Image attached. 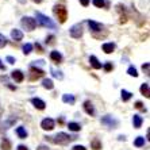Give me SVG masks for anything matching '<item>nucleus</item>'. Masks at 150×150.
I'll list each match as a JSON object with an SVG mask.
<instances>
[{
    "label": "nucleus",
    "mask_w": 150,
    "mask_h": 150,
    "mask_svg": "<svg viewBox=\"0 0 150 150\" xmlns=\"http://www.w3.org/2000/svg\"><path fill=\"white\" fill-rule=\"evenodd\" d=\"M80 3H81V4H83L84 7H87L88 4H89V0H80Z\"/></svg>",
    "instance_id": "40"
},
{
    "label": "nucleus",
    "mask_w": 150,
    "mask_h": 150,
    "mask_svg": "<svg viewBox=\"0 0 150 150\" xmlns=\"http://www.w3.org/2000/svg\"><path fill=\"white\" fill-rule=\"evenodd\" d=\"M116 11L120 14V19H119V22H120V23H126V22H127V14H126L125 7H123L122 4H118V6H116Z\"/></svg>",
    "instance_id": "9"
},
{
    "label": "nucleus",
    "mask_w": 150,
    "mask_h": 150,
    "mask_svg": "<svg viewBox=\"0 0 150 150\" xmlns=\"http://www.w3.org/2000/svg\"><path fill=\"white\" fill-rule=\"evenodd\" d=\"M45 76V72L42 69H39V68L37 67H30V80L31 81H35L37 79H39V77H43Z\"/></svg>",
    "instance_id": "5"
},
{
    "label": "nucleus",
    "mask_w": 150,
    "mask_h": 150,
    "mask_svg": "<svg viewBox=\"0 0 150 150\" xmlns=\"http://www.w3.org/2000/svg\"><path fill=\"white\" fill-rule=\"evenodd\" d=\"M31 50H33V45H31V43H26V45L23 46V53H25L26 56H27V54H30V53H31Z\"/></svg>",
    "instance_id": "28"
},
{
    "label": "nucleus",
    "mask_w": 150,
    "mask_h": 150,
    "mask_svg": "<svg viewBox=\"0 0 150 150\" xmlns=\"http://www.w3.org/2000/svg\"><path fill=\"white\" fill-rule=\"evenodd\" d=\"M88 26H89V28H91L92 31H101L103 30V25L98 23V22H93V21H88Z\"/></svg>",
    "instance_id": "12"
},
{
    "label": "nucleus",
    "mask_w": 150,
    "mask_h": 150,
    "mask_svg": "<svg viewBox=\"0 0 150 150\" xmlns=\"http://www.w3.org/2000/svg\"><path fill=\"white\" fill-rule=\"evenodd\" d=\"M50 58H52L54 62H57V64H59L61 61H62V56H61V53L56 52V50L50 53Z\"/></svg>",
    "instance_id": "15"
},
{
    "label": "nucleus",
    "mask_w": 150,
    "mask_h": 150,
    "mask_svg": "<svg viewBox=\"0 0 150 150\" xmlns=\"http://www.w3.org/2000/svg\"><path fill=\"white\" fill-rule=\"evenodd\" d=\"M114 50H115V45H114V43H104V45H103V52H104L105 54H111Z\"/></svg>",
    "instance_id": "16"
},
{
    "label": "nucleus",
    "mask_w": 150,
    "mask_h": 150,
    "mask_svg": "<svg viewBox=\"0 0 150 150\" xmlns=\"http://www.w3.org/2000/svg\"><path fill=\"white\" fill-rule=\"evenodd\" d=\"M52 74H53L54 77H56V79H58V80H62V79H64V74L61 73L59 70L57 72V70H56V69H53V68H52Z\"/></svg>",
    "instance_id": "29"
},
{
    "label": "nucleus",
    "mask_w": 150,
    "mask_h": 150,
    "mask_svg": "<svg viewBox=\"0 0 150 150\" xmlns=\"http://www.w3.org/2000/svg\"><path fill=\"white\" fill-rule=\"evenodd\" d=\"M135 108L145 111V108H143V103H142V101H137V103H135Z\"/></svg>",
    "instance_id": "34"
},
{
    "label": "nucleus",
    "mask_w": 150,
    "mask_h": 150,
    "mask_svg": "<svg viewBox=\"0 0 150 150\" xmlns=\"http://www.w3.org/2000/svg\"><path fill=\"white\" fill-rule=\"evenodd\" d=\"M31 103L34 104L35 108H38V110H45V107H46L45 101L41 100V99H38V98H33L31 99Z\"/></svg>",
    "instance_id": "10"
},
{
    "label": "nucleus",
    "mask_w": 150,
    "mask_h": 150,
    "mask_svg": "<svg viewBox=\"0 0 150 150\" xmlns=\"http://www.w3.org/2000/svg\"><path fill=\"white\" fill-rule=\"evenodd\" d=\"M7 62L8 64H15V58L14 57H11V56H8L7 57Z\"/></svg>",
    "instance_id": "38"
},
{
    "label": "nucleus",
    "mask_w": 150,
    "mask_h": 150,
    "mask_svg": "<svg viewBox=\"0 0 150 150\" xmlns=\"http://www.w3.org/2000/svg\"><path fill=\"white\" fill-rule=\"evenodd\" d=\"M142 69H143V72H145V73L146 74H149V64H145V65H142Z\"/></svg>",
    "instance_id": "36"
},
{
    "label": "nucleus",
    "mask_w": 150,
    "mask_h": 150,
    "mask_svg": "<svg viewBox=\"0 0 150 150\" xmlns=\"http://www.w3.org/2000/svg\"><path fill=\"white\" fill-rule=\"evenodd\" d=\"M89 62H91V65L95 68V69H100V68H101V64L99 62V59L96 58L95 56H91V57H89Z\"/></svg>",
    "instance_id": "17"
},
{
    "label": "nucleus",
    "mask_w": 150,
    "mask_h": 150,
    "mask_svg": "<svg viewBox=\"0 0 150 150\" xmlns=\"http://www.w3.org/2000/svg\"><path fill=\"white\" fill-rule=\"evenodd\" d=\"M37 150H49V147L45 146V145H39L38 149H37Z\"/></svg>",
    "instance_id": "39"
},
{
    "label": "nucleus",
    "mask_w": 150,
    "mask_h": 150,
    "mask_svg": "<svg viewBox=\"0 0 150 150\" xmlns=\"http://www.w3.org/2000/svg\"><path fill=\"white\" fill-rule=\"evenodd\" d=\"M54 39H56L54 35H49V37L46 38V43H47V45H54Z\"/></svg>",
    "instance_id": "33"
},
{
    "label": "nucleus",
    "mask_w": 150,
    "mask_h": 150,
    "mask_svg": "<svg viewBox=\"0 0 150 150\" xmlns=\"http://www.w3.org/2000/svg\"><path fill=\"white\" fill-rule=\"evenodd\" d=\"M93 4L96 6V7H99V8H103L105 6L104 0H93Z\"/></svg>",
    "instance_id": "31"
},
{
    "label": "nucleus",
    "mask_w": 150,
    "mask_h": 150,
    "mask_svg": "<svg viewBox=\"0 0 150 150\" xmlns=\"http://www.w3.org/2000/svg\"><path fill=\"white\" fill-rule=\"evenodd\" d=\"M33 1H34V3H41L42 0H33Z\"/></svg>",
    "instance_id": "44"
},
{
    "label": "nucleus",
    "mask_w": 150,
    "mask_h": 150,
    "mask_svg": "<svg viewBox=\"0 0 150 150\" xmlns=\"http://www.w3.org/2000/svg\"><path fill=\"white\" fill-rule=\"evenodd\" d=\"M41 127L43 130H47V131H50V130L54 129V120H53L52 118H45L41 122Z\"/></svg>",
    "instance_id": "8"
},
{
    "label": "nucleus",
    "mask_w": 150,
    "mask_h": 150,
    "mask_svg": "<svg viewBox=\"0 0 150 150\" xmlns=\"http://www.w3.org/2000/svg\"><path fill=\"white\" fill-rule=\"evenodd\" d=\"M122 100L123 101H129L130 99H131V96H133V93H131V92H129V91H125V89H123L122 91Z\"/></svg>",
    "instance_id": "25"
},
{
    "label": "nucleus",
    "mask_w": 150,
    "mask_h": 150,
    "mask_svg": "<svg viewBox=\"0 0 150 150\" xmlns=\"http://www.w3.org/2000/svg\"><path fill=\"white\" fill-rule=\"evenodd\" d=\"M127 73L130 74V76H133V77H138V73H137V69L134 67H130L129 70H127Z\"/></svg>",
    "instance_id": "30"
},
{
    "label": "nucleus",
    "mask_w": 150,
    "mask_h": 150,
    "mask_svg": "<svg viewBox=\"0 0 150 150\" xmlns=\"http://www.w3.org/2000/svg\"><path fill=\"white\" fill-rule=\"evenodd\" d=\"M69 33H70V37H72V38L79 39L81 35H83V26H81V25L72 26V28L69 30Z\"/></svg>",
    "instance_id": "7"
},
{
    "label": "nucleus",
    "mask_w": 150,
    "mask_h": 150,
    "mask_svg": "<svg viewBox=\"0 0 150 150\" xmlns=\"http://www.w3.org/2000/svg\"><path fill=\"white\" fill-rule=\"evenodd\" d=\"M91 147L93 150H100L101 149V142L98 139V138H93L92 142H91Z\"/></svg>",
    "instance_id": "22"
},
{
    "label": "nucleus",
    "mask_w": 150,
    "mask_h": 150,
    "mask_svg": "<svg viewBox=\"0 0 150 150\" xmlns=\"http://www.w3.org/2000/svg\"><path fill=\"white\" fill-rule=\"evenodd\" d=\"M62 101H64V103H69V104H74L76 99H74L73 95H64V96H62Z\"/></svg>",
    "instance_id": "20"
},
{
    "label": "nucleus",
    "mask_w": 150,
    "mask_h": 150,
    "mask_svg": "<svg viewBox=\"0 0 150 150\" xmlns=\"http://www.w3.org/2000/svg\"><path fill=\"white\" fill-rule=\"evenodd\" d=\"M84 110H85V112H87L88 115H91V116L95 115V108H93V105H92V103L89 100H87L85 103H84Z\"/></svg>",
    "instance_id": "13"
},
{
    "label": "nucleus",
    "mask_w": 150,
    "mask_h": 150,
    "mask_svg": "<svg viewBox=\"0 0 150 150\" xmlns=\"http://www.w3.org/2000/svg\"><path fill=\"white\" fill-rule=\"evenodd\" d=\"M11 77H12L16 83H22V81L25 80V74L22 73L21 70H14V72L11 73Z\"/></svg>",
    "instance_id": "11"
},
{
    "label": "nucleus",
    "mask_w": 150,
    "mask_h": 150,
    "mask_svg": "<svg viewBox=\"0 0 150 150\" xmlns=\"http://www.w3.org/2000/svg\"><path fill=\"white\" fill-rule=\"evenodd\" d=\"M72 150H87L84 146H81V145H76V146H73V149Z\"/></svg>",
    "instance_id": "37"
},
{
    "label": "nucleus",
    "mask_w": 150,
    "mask_h": 150,
    "mask_svg": "<svg viewBox=\"0 0 150 150\" xmlns=\"http://www.w3.org/2000/svg\"><path fill=\"white\" fill-rule=\"evenodd\" d=\"M145 145V138L143 137H138L135 141H134V146H137V147H141V146H143Z\"/></svg>",
    "instance_id": "27"
},
{
    "label": "nucleus",
    "mask_w": 150,
    "mask_h": 150,
    "mask_svg": "<svg viewBox=\"0 0 150 150\" xmlns=\"http://www.w3.org/2000/svg\"><path fill=\"white\" fill-rule=\"evenodd\" d=\"M11 37H12V39H14V41H22V39H23V33H22L21 30L14 28V30L11 31Z\"/></svg>",
    "instance_id": "14"
},
{
    "label": "nucleus",
    "mask_w": 150,
    "mask_h": 150,
    "mask_svg": "<svg viewBox=\"0 0 150 150\" xmlns=\"http://www.w3.org/2000/svg\"><path fill=\"white\" fill-rule=\"evenodd\" d=\"M16 134H18V137H19L21 139H26V138H27V133H26V130L23 129V127H18Z\"/></svg>",
    "instance_id": "21"
},
{
    "label": "nucleus",
    "mask_w": 150,
    "mask_h": 150,
    "mask_svg": "<svg viewBox=\"0 0 150 150\" xmlns=\"http://www.w3.org/2000/svg\"><path fill=\"white\" fill-rule=\"evenodd\" d=\"M42 85H43V88H46V89H53V88H54V84H53V81L50 80V79H45L43 83H42Z\"/></svg>",
    "instance_id": "24"
},
{
    "label": "nucleus",
    "mask_w": 150,
    "mask_h": 150,
    "mask_svg": "<svg viewBox=\"0 0 150 150\" xmlns=\"http://www.w3.org/2000/svg\"><path fill=\"white\" fill-rule=\"evenodd\" d=\"M53 11H54L56 16L58 18L59 23H65V22H67V19H68V11H67V8L64 7V6L57 4V6H54Z\"/></svg>",
    "instance_id": "3"
},
{
    "label": "nucleus",
    "mask_w": 150,
    "mask_h": 150,
    "mask_svg": "<svg viewBox=\"0 0 150 150\" xmlns=\"http://www.w3.org/2000/svg\"><path fill=\"white\" fill-rule=\"evenodd\" d=\"M35 16H37V21L41 26H43V27H47V28H56V23L50 19L49 16H46V15L41 14V12H37L35 14Z\"/></svg>",
    "instance_id": "2"
},
{
    "label": "nucleus",
    "mask_w": 150,
    "mask_h": 150,
    "mask_svg": "<svg viewBox=\"0 0 150 150\" xmlns=\"http://www.w3.org/2000/svg\"><path fill=\"white\" fill-rule=\"evenodd\" d=\"M101 125L107 126V127H110V129H115L116 126H118V122H116L111 115H105L104 118H101Z\"/></svg>",
    "instance_id": "6"
},
{
    "label": "nucleus",
    "mask_w": 150,
    "mask_h": 150,
    "mask_svg": "<svg viewBox=\"0 0 150 150\" xmlns=\"http://www.w3.org/2000/svg\"><path fill=\"white\" fill-rule=\"evenodd\" d=\"M22 26H23L27 31H33L35 28V26H37V22H35V19H33V18H30V16H25L22 19Z\"/></svg>",
    "instance_id": "4"
},
{
    "label": "nucleus",
    "mask_w": 150,
    "mask_h": 150,
    "mask_svg": "<svg viewBox=\"0 0 150 150\" xmlns=\"http://www.w3.org/2000/svg\"><path fill=\"white\" fill-rule=\"evenodd\" d=\"M0 69H1V70H4V69H6V67H4V64L1 62V61H0Z\"/></svg>",
    "instance_id": "43"
},
{
    "label": "nucleus",
    "mask_w": 150,
    "mask_h": 150,
    "mask_svg": "<svg viewBox=\"0 0 150 150\" xmlns=\"http://www.w3.org/2000/svg\"><path fill=\"white\" fill-rule=\"evenodd\" d=\"M18 150H28V149L25 146V145H19V146H18Z\"/></svg>",
    "instance_id": "42"
},
{
    "label": "nucleus",
    "mask_w": 150,
    "mask_h": 150,
    "mask_svg": "<svg viewBox=\"0 0 150 150\" xmlns=\"http://www.w3.org/2000/svg\"><path fill=\"white\" fill-rule=\"evenodd\" d=\"M68 129H69L70 131H74V133H76V131H80V130H81V126L79 125V123L70 122L69 125H68Z\"/></svg>",
    "instance_id": "23"
},
{
    "label": "nucleus",
    "mask_w": 150,
    "mask_h": 150,
    "mask_svg": "<svg viewBox=\"0 0 150 150\" xmlns=\"http://www.w3.org/2000/svg\"><path fill=\"white\" fill-rule=\"evenodd\" d=\"M76 138L77 137H70L65 133H58L56 137H46V139L52 141L53 143H58V145H67V143H69L70 141L76 139Z\"/></svg>",
    "instance_id": "1"
},
{
    "label": "nucleus",
    "mask_w": 150,
    "mask_h": 150,
    "mask_svg": "<svg viewBox=\"0 0 150 150\" xmlns=\"http://www.w3.org/2000/svg\"><path fill=\"white\" fill-rule=\"evenodd\" d=\"M6 45H7V39H6V37H4V35L0 34V49H1V47H4Z\"/></svg>",
    "instance_id": "32"
},
{
    "label": "nucleus",
    "mask_w": 150,
    "mask_h": 150,
    "mask_svg": "<svg viewBox=\"0 0 150 150\" xmlns=\"http://www.w3.org/2000/svg\"><path fill=\"white\" fill-rule=\"evenodd\" d=\"M104 70L105 72H110V70H112V64L111 62H107L104 65Z\"/></svg>",
    "instance_id": "35"
},
{
    "label": "nucleus",
    "mask_w": 150,
    "mask_h": 150,
    "mask_svg": "<svg viewBox=\"0 0 150 150\" xmlns=\"http://www.w3.org/2000/svg\"><path fill=\"white\" fill-rule=\"evenodd\" d=\"M35 49L38 50V53H43V50H42L41 45H38V43H35Z\"/></svg>",
    "instance_id": "41"
},
{
    "label": "nucleus",
    "mask_w": 150,
    "mask_h": 150,
    "mask_svg": "<svg viewBox=\"0 0 150 150\" xmlns=\"http://www.w3.org/2000/svg\"><path fill=\"white\" fill-rule=\"evenodd\" d=\"M1 150H11V143L7 138H4L1 141Z\"/></svg>",
    "instance_id": "26"
},
{
    "label": "nucleus",
    "mask_w": 150,
    "mask_h": 150,
    "mask_svg": "<svg viewBox=\"0 0 150 150\" xmlns=\"http://www.w3.org/2000/svg\"><path fill=\"white\" fill-rule=\"evenodd\" d=\"M142 122H143V119L141 118L139 115L133 116V123H134V127H135V129H139L141 126H142Z\"/></svg>",
    "instance_id": "18"
},
{
    "label": "nucleus",
    "mask_w": 150,
    "mask_h": 150,
    "mask_svg": "<svg viewBox=\"0 0 150 150\" xmlns=\"http://www.w3.org/2000/svg\"><path fill=\"white\" fill-rule=\"evenodd\" d=\"M141 93H142L143 96H146V98H150L149 83H145V84H142V87H141Z\"/></svg>",
    "instance_id": "19"
}]
</instances>
